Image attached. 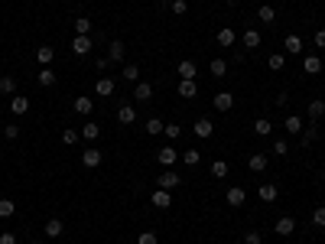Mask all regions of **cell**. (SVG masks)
<instances>
[{"mask_svg":"<svg viewBox=\"0 0 325 244\" xmlns=\"http://www.w3.org/2000/svg\"><path fill=\"white\" fill-rule=\"evenodd\" d=\"M179 182H182V176H179V173L163 169V176H156V189H166V192H169V189H176Z\"/></svg>","mask_w":325,"mask_h":244,"instance_id":"6da1fadb","label":"cell"},{"mask_svg":"<svg viewBox=\"0 0 325 244\" xmlns=\"http://www.w3.org/2000/svg\"><path fill=\"white\" fill-rule=\"evenodd\" d=\"M273 231L280 234V238H289V234L296 231V218H289V215H280L277 225H273Z\"/></svg>","mask_w":325,"mask_h":244,"instance_id":"7a4b0ae2","label":"cell"},{"mask_svg":"<svg viewBox=\"0 0 325 244\" xmlns=\"http://www.w3.org/2000/svg\"><path fill=\"white\" fill-rule=\"evenodd\" d=\"M224 202H228V205H234V208H241L244 202H247V192H244L241 186H231V189L224 192Z\"/></svg>","mask_w":325,"mask_h":244,"instance_id":"3957f363","label":"cell"},{"mask_svg":"<svg viewBox=\"0 0 325 244\" xmlns=\"http://www.w3.org/2000/svg\"><path fill=\"white\" fill-rule=\"evenodd\" d=\"M156 160H160V166H163V169H172V163L179 160V153H176V147H163V150L156 153Z\"/></svg>","mask_w":325,"mask_h":244,"instance_id":"277c9868","label":"cell"},{"mask_svg":"<svg viewBox=\"0 0 325 244\" xmlns=\"http://www.w3.org/2000/svg\"><path fill=\"white\" fill-rule=\"evenodd\" d=\"M192 130H195V137H202V140H208V137L215 134V124H212L208 117H198V120H195V127H192Z\"/></svg>","mask_w":325,"mask_h":244,"instance_id":"5b68a950","label":"cell"},{"mask_svg":"<svg viewBox=\"0 0 325 244\" xmlns=\"http://www.w3.org/2000/svg\"><path fill=\"white\" fill-rule=\"evenodd\" d=\"M134 98H137V104L150 101V98H153V85H150V82H137V85H134Z\"/></svg>","mask_w":325,"mask_h":244,"instance_id":"8992f818","label":"cell"},{"mask_svg":"<svg viewBox=\"0 0 325 244\" xmlns=\"http://www.w3.org/2000/svg\"><path fill=\"white\" fill-rule=\"evenodd\" d=\"M306 114H309V124H319L322 120V114H325V101H309V108H306Z\"/></svg>","mask_w":325,"mask_h":244,"instance_id":"52a82bcc","label":"cell"},{"mask_svg":"<svg viewBox=\"0 0 325 244\" xmlns=\"http://www.w3.org/2000/svg\"><path fill=\"white\" fill-rule=\"evenodd\" d=\"M176 91H179V98H195V94H198L195 78H182V82H179V88H176Z\"/></svg>","mask_w":325,"mask_h":244,"instance_id":"ba28073f","label":"cell"},{"mask_svg":"<svg viewBox=\"0 0 325 244\" xmlns=\"http://www.w3.org/2000/svg\"><path fill=\"white\" fill-rule=\"evenodd\" d=\"M91 46H94L91 36H75V39H72V52H75V56H88Z\"/></svg>","mask_w":325,"mask_h":244,"instance_id":"9c48e42d","label":"cell"},{"mask_svg":"<svg viewBox=\"0 0 325 244\" xmlns=\"http://www.w3.org/2000/svg\"><path fill=\"white\" fill-rule=\"evenodd\" d=\"M114 88H117V82H114V78H108V75H104V78H98V85H94V91H98L101 98H111V94H114Z\"/></svg>","mask_w":325,"mask_h":244,"instance_id":"30bf717a","label":"cell"},{"mask_svg":"<svg viewBox=\"0 0 325 244\" xmlns=\"http://www.w3.org/2000/svg\"><path fill=\"white\" fill-rule=\"evenodd\" d=\"M283 49L289 52V56H303V39L296 36V33H289V36L283 39Z\"/></svg>","mask_w":325,"mask_h":244,"instance_id":"8fae6325","label":"cell"},{"mask_svg":"<svg viewBox=\"0 0 325 244\" xmlns=\"http://www.w3.org/2000/svg\"><path fill=\"white\" fill-rule=\"evenodd\" d=\"M283 127H286V134L299 137V134H303V127H306V120H303V117H296V114H289V117L283 120Z\"/></svg>","mask_w":325,"mask_h":244,"instance_id":"7c38bea8","label":"cell"},{"mask_svg":"<svg viewBox=\"0 0 325 244\" xmlns=\"http://www.w3.org/2000/svg\"><path fill=\"white\" fill-rule=\"evenodd\" d=\"M82 166L85 169H98L101 166V150H85L82 153Z\"/></svg>","mask_w":325,"mask_h":244,"instance_id":"4fadbf2b","label":"cell"},{"mask_svg":"<svg viewBox=\"0 0 325 244\" xmlns=\"http://www.w3.org/2000/svg\"><path fill=\"white\" fill-rule=\"evenodd\" d=\"M215 39H218V46H234V42H238V33H234L231 26H221Z\"/></svg>","mask_w":325,"mask_h":244,"instance_id":"5bb4252c","label":"cell"},{"mask_svg":"<svg viewBox=\"0 0 325 244\" xmlns=\"http://www.w3.org/2000/svg\"><path fill=\"white\" fill-rule=\"evenodd\" d=\"M124 56H127V46L120 39H114L111 42V52H108V62H124Z\"/></svg>","mask_w":325,"mask_h":244,"instance_id":"9a60e30c","label":"cell"},{"mask_svg":"<svg viewBox=\"0 0 325 244\" xmlns=\"http://www.w3.org/2000/svg\"><path fill=\"white\" fill-rule=\"evenodd\" d=\"M150 202H153L156 208H163V212H166V208H169V205H172V196H169V192H166V189H156V192L150 196Z\"/></svg>","mask_w":325,"mask_h":244,"instance_id":"2e32d148","label":"cell"},{"mask_svg":"<svg viewBox=\"0 0 325 244\" xmlns=\"http://www.w3.org/2000/svg\"><path fill=\"white\" fill-rule=\"evenodd\" d=\"M10 111H13L16 117L26 114V111H30V98H23V94H13V98H10Z\"/></svg>","mask_w":325,"mask_h":244,"instance_id":"e0dca14e","label":"cell"},{"mask_svg":"<svg viewBox=\"0 0 325 244\" xmlns=\"http://www.w3.org/2000/svg\"><path fill=\"white\" fill-rule=\"evenodd\" d=\"M176 72H179V78H195L198 68H195V62H192V59H182V62L176 65Z\"/></svg>","mask_w":325,"mask_h":244,"instance_id":"ac0fdd59","label":"cell"},{"mask_svg":"<svg viewBox=\"0 0 325 244\" xmlns=\"http://www.w3.org/2000/svg\"><path fill=\"white\" fill-rule=\"evenodd\" d=\"M257 196L263 199V202H277V196H280V189L273 186V182H263V186L257 189Z\"/></svg>","mask_w":325,"mask_h":244,"instance_id":"d6986e66","label":"cell"},{"mask_svg":"<svg viewBox=\"0 0 325 244\" xmlns=\"http://www.w3.org/2000/svg\"><path fill=\"white\" fill-rule=\"evenodd\" d=\"M303 72L319 75V72H322V59H319V56H306V59H303Z\"/></svg>","mask_w":325,"mask_h":244,"instance_id":"ffe728a7","label":"cell"},{"mask_svg":"<svg viewBox=\"0 0 325 244\" xmlns=\"http://www.w3.org/2000/svg\"><path fill=\"white\" fill-rule=\"evenodd\" d=\"M231 104H234V94L231 91H218L215 94V108L218 111H231Z\"/></svg>","mask_w":325,"mask_h":244,"instance_id":"44dd1931","label":"cell"},{"mask_svg":"<svg viewBox=\"0 0 325 244\" xmlns=\"http://www.w3.org/2000/svg\"><path fill=\"white\" fill-rule=\"evenodd\" d=\"M42 231H46V238H59V234L65 231V225L59 222V218H49L46 225H42Z\"/></svg>","mask_w":325,"mask_h":244,"instance_id":"7402d4cb","label":"cell"},{"mask_svg":"<svg viewBox=\"0 0 325 244\" xmlns=\"http://www.w3.org/2000/svg\"><path fill=\"white\" fill-rule=\"evenodd\" d=\"M117 120H120V124H134V120H137V111L130 108V104H120V108H117Z\"/></svg>","mask_w":325,"mask_h":244,"instance_id":"603a6c76","label":"cell"},{"mask_svg":"<svg viewBox=\"0 0 325 244\" xmlns=\"http://www.w3.org/2000/svg\"><path fill=\"white\" fill-rule=\"evenodd\" d=\"M72 108H75V114H91V111H94V101H91V98H75Z\"/></svg>","mask_w":325,"mask_h":244,"instance_id":"cb8c5ba5","label":"cell"},{"mask_svg":"<svg viewBox=\"0 0 325 244\" xmlns=\"http://www.w3.org/2000/svg\"><path fill=\"white\" fill-rule=\"evenodd\" d=\"M247 166H251V173H263L267 169V153H254L247 160Z\"/></svg>","mask_w":325,"mask_h":244,"instance_id":"d4e9b609","label":"cell"},{"mask_svg":"<svg viewBox=\"0 0 325 244\" xmlns=\"http://www.w3.org/2000/svg\"><path fill=\"white\" fill-rule=\"evenodd\" d=\"M257 20H263V23H277V10H273V7H270V4H260V10H257Z\"/></svg>","mask_w":325,"mask_h":244,"instance_id":"484cf974","label":"cell"},{"mask_svg":"<svg viewBox=\"0 0 325 244\" xmlns=\"http://www.w3.org/2000/svg\"><path fill=\"white\" fill-rule=\"evenodd\" d=\"M241 42H244V49H257L263 39H260V33H257V30H247V33L241 36Z\"/></svg>","mask_w":325,"mask_h":244,"instance_id":"4316f807","label":"cell"},{"mask_svg":"<svg viewBox=\"0 0 325 244\" xmlns=\"http://www.w3.org/2000/svg\"><path fill=\"white\" fill-rule=\"evenodd\" d=\"M52 59H56V49H52V46H39V49H36V62H39V65H49Z\"/></svg>","mask_w":325,"mask_h":244,"instance_id":"83f0119b","label":"cell"},{"mask_svg":"<svg viewBox=\"0 0 325 244\" xmlns=\"http://www.w3.org/2000/svg\"><path fill=\"white\" fill-rule=\"evenodd\" d=\"M315 137H319V124H309V127H303V134H299V143L303 147H309Z\"/></svg>","mask_w":325,"mask_h":244,"instance_id":"f1b7e54d","label":"cell"},{"mask_svg":"<svg viewBox=\"0 0 325 244\" xmlns=\"http://www.w3.org/2000/svg\"><path fill=\"white\" fill-rule=\"evenodd\" d=\"M254 134H257V137H270V134H273V124H270L267 117L254 120Z\"/></svg>","mask_w":325,"mask_h":244,"instance_id":"f546056e","label":"cell"},{"mask_svg":"<svg viewBox=\"0 0 325 244\" xmlns=\"http://www.w3.org/2000/svg\"><path fill=\"white\" fill-rule=\"evenodd\" d=\"M39 85H42V88H52V85H56V72H52L49 65L39 68Z\"/></svg>","mask_w":325,"mask_h":244,"instance_id":"4dcf8cb0","label":"cell"},{"mask_svg":"<svg viewBox=\"0 0 325 244\" xmlns=\"http://www.w3.org/2000/svg\"><path fill=\"white\" fill-rule=\"evenodd\" d=\"M0 94H10V98L16 94V78H13V75H4V78H0Z\"/></svg>","mask_w":325,"mask_h":244,"instance_id":"1f68e13d","label":"cell"},{"mask_svg":"<svg viewBox=\"0 0 325 244\" xmlns=\"http://www.w3.org/2000/svg\"><path fill=\"white\" fill-rule=\"evenodd\" d=\"M82 137H85V143H94V140L101 137V127H98V124H85V127H82Z\"/></svg>","mask_w":325,"mask_h":244,"instance_id":"d6a6232c","label":"cell"},{"mask_svg":"<svg viewBox=\"0 0 325 244\" xmlns=\"http://www.w3.org/2000/svg\"><path fill=\"white\" fill-rule=\"evenodd\" d=\"M88 33H91V20H88V16H78L75 20V36H88Z\"/></svg>","mask_w":325,"mask_h":244,"instance_id":"836d02e7","label":"cell"},{"mask_svg":"<svg viewBox=\"0 0 325 244\" xmlns=\"http://www.w3.org/2000/svg\"><path fill=\"white\" fill-rule=\"evenodd\" d=\"M208 68H212L215 78H224L228 75V62H224V59H212V65H208Z\"/></svg>","mask_w":325,"mask_h":244,"instance_id":"e575fe53","label":"cell"},{"mask_svg":"<svg viewBox=\"0 0 325 244\" xmlns=\"http://www.w3.org/2000/svg\"><path fill=\"white\" fill-rule=\"evenodd\" d=\"M182 163H186L189 169L198 166V163H202V153H198V150H186V153H182Z\"/></svg>","mask_w":325,"mask_h":244,"instance_id":"d590c367","label":"cell"},{"mask_svg":"<svg viewBox=\"0 0 325 244\" xmlns=\"http://www.w3.org/2000/svg\"><path fill=\"white\" fill-rule=\"evenodd\" d=\"M120 78H124V82H140V68L137 65H124V72H120Z\"/></svg>","mask_w":325,"mask_h":244,"instance_id":"8d00e7d4","label":"cell"},{"mask_svg":"<svg viewBox=\"0 0 325 244\" xmlns=\"http://www.w3.org/2000/svg\"><path fill=\"white\" fill-rule=\"evenodd\" d=\"M13 212H16V202H10V199H0V218H10Z\"/></svg>","mask_w":325,"mask_h":244,"instance_id":"74e56055","label":"cell"},{"mask_svg":"<svg viewBox=\"0 0 325 244\" xmlns=\"http://www.w3.org/2000/svg\"><path fill=\"white\" fill-rule=\"evenodd\" d=\"M212 176H215V179H224V176H228V163H224V160H215V163H212Z\"/></svg>","mask_w":325,"mask_h":244,"instance_id":"f35d334b","label":"cell"},{"mask_svg":"<svg viewBox=\"0 0 325 244\" xmlns=\"http://www.w3.org/2000/svg\"><path fill=\"white\" fill-rule=\"evenodd\" d=\"M163 127H166V124H163L160 117H150V120H146V134H153V137L163 134Z\"/></svg>","mask_w":325,"mask_h":244,"instance_id":"ab89813d","label":"cell"},{"mask_svg":"<svg viewBox=\"0 0 325 244\" xmlns=\"http://www.w3.org/2000/svg\"><path fill=\"white\" fill-rule=\"evenodd\" d=\"M78 137H82V134H78V130H72V127H65V130H62V143H65V147L78 143Z\"/></svg>","mask_w":325,"mask_h":244,"instance_id":"60d3db41","label":"cell"},{"mask_svg":"<svg viewBox=\"0 0 325 244\" xmlns=\"http://www.w3.org/2000/svg\"><path fill=\"white\" fill-rule=\"evenodd\" d=\"M137 244H160V238H156V231H140Z\"/></svg>","mask_w":325,"mask_h":244,"instance_id":"b9f144b4","label":"cell"},{"mask_svg":"<svg viewBox=\"0 0 325 244\" xmlns=\"http://www.w3.org/2000/svg\"><path fill=\"white\" fill-rule=\"evenodd\" d=\"M169 10H172L176 16H186V13H189V4H186V0H172Z\"/></svg>","mask_w":325,"mask_h":244,"instance_id":"7bdbcfd3","label":"cell"},{"mask_svg":"<svg viewBox=\"0 0 325 244\" xmlns=\"http://www.w3.org/2000/svg\"><path fill=\"white\" fill-rule=\"evenodd\" d=\"M163 134L169 137V140H179V137H182V127H179V124H166V127H163Z\"/></svg>","mask_w":325,"mask_h":244,"instance_id":"ee69618b","label":"cell"},{"mask_svg":"<svg viewBox=\"0 0 325 244\" xmlns=\"http://www.w3.org/2000/svg\"><path fill=\"white\" fill-rule=\"evenodd\" d=\"M283 62H286V59L280 56V52H273V56H267V65L273 68V72H280V68H283Z\"/></svg>","mask_w":325,"mask_h":244,"instance_id":"f6af8a7d","label":"cell"},{"mask_svg":"<svg viewBox=\"0 0 325 244\" xmlns=\"http://www.w3.org/2000/svg\"><path fill=\"white\" fill-rule=\"evenodd\" d=\"M312 225H319V228H325V205H319L312 212Z\"/></svg>","mask_w":325,"mask_h":244,"instance_id":"bcb514c9","label":"cell"},{"mask_svg":"<svg viewBox=\"0 0 325 244\" xmlns=\"http://www.w3.org/2000/svg\"><path fill=\"white\" fill-rule=\"evenodd\" d=\"M4 137H7V140H16V137H20V127H16V124H7V127H4Z\"/></svg>","mask_w":325,"mask_h":244,"instance_id":"7dc6e473","label":"cell"},{"mask_svg":"<svg viewBox=\"0 0 325 244\" xmlns=\"http://www.w3.org/2000/svg\"><path fill=\"white\" fill-rule=\"evenodd\" d=\"M286 153H289V143L286 140H277L273 143V156H286Z\"/></svg>","mask_w":325,"mask_h":244,"instance_id":"c3c4849f","label":"cell"},{"mask_svg":"<svg viewBox=\"0 0 325 244\" xmlns=\"http://www.w3.org/2000/svg\"><path fill=\"white\" fill-rule=\"evenodd\" d=\"M260 241H263L260 231H247V234H244V244H260Z\"/></svg>","mask_w":325,"mask_h":244,"instance_id":"681fc988","label":"cell"},{"mask_svg":"<svg viewBox=\"0 0 325 244\" xmlns=\"http://www.w3.org/2000/svg\"><path fill=\"white\" fill-rule=\"evenodd\" d=\"M0 244H16V234H10V231H4V234H0Z\"/></svg>","mask_w":325,"mask_h":244,"instance_id":"f907efd6","label":"cell"},{"mask_svg":"<svg viewBox=\"0 0 325 244\" xmlns=\"http://www.w3.org/2000/svg\"><path fill=\"white\" fill-rule=\"evenodd\" d=\"M315 46L325 49V30H315Z\"/></svg>","mask_w":325,"mask_h":244,"instance_id":"816d5d0a","label":"cell"},{"mask_svg":"<svg viewBox=\"0 0 325 244\" xmlns=\"http://www.w3.org/2000/svg\"><path fill=\"white\" fill-rule=\"evenodd\" d=\"M286 101H289V94H286V91H280V94H277V104H280V108H286Z\"/></svg>","mask_w":325,"mask_h":244,"instance_id":"f5cc1de1","label":"cell"},{"mask_svg":"<svg viewBox=\"0 0 325 244\" xmlns=\"http://www.w3.org/2000/svg\"><path fill=\"white\" fill-rule=\"evenodd\" d=\"M224 4H238V0H224Z\"/></svg>","mask_w":325,"mask_h":244,"instance_id":"db71d44e","label":"cell"},{"mask_svg":"<svg viewBox=\"0 0 325 244\" xmlns=\"http://www.w3.org/2000/svg\"><path fill=\"white\" fill-rule=\"evenodd\" d=\"M30 244H42V241H30Z\"/></svg>","mask_w":325,"mask_h":244,"instance_id":"11a10c76","label":"cell"},{"mask_svg":"<svg viewBox=\"0 0 325 244\" xmlns=\"http://www.w3.org/2000/svg\"><path fill=\"white\" fill-rule=\"evenodd\" d=\"M257 4H267V0H257Z\"/></svg>","mask_w":325,"mask_h":244,"instance_id":"9f6ffc18","label":"cell"},{"mask_svg":"<svg viewBox=\"0 0 325 244\" xmlns=\"http://www.w3.org/2000/svg\"><path fill=\"white\" fill-rule=\"evenodd\" d=\"M322 176H325V166H322Z\"/></svg>","mask_w":325,"mask_h":244,"instance_id":"6f0895ef","label":"cell"},{"mask_svg":"<svg viewBox=\"0 0 325 244\" xmlns=\"http://www.w3.org/2000/svg\"><path fill=\"white\" fill-rule=\"evenodd\" d=\"M169 244H172V241H169Z\"/></svg>","mask_w":325,"mask_h":244,"instance_id":"680465c9","label":"cell"}]
</instances>
